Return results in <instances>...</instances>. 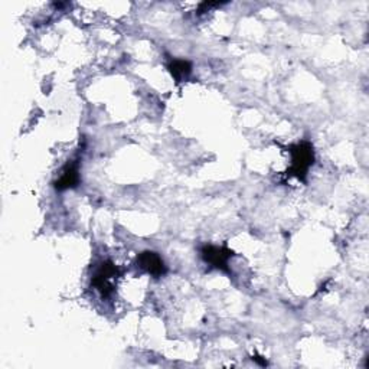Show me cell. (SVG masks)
<instances>
[{
  "label": "cell",
  "mask_w": 369,
  "mask_h": 369,
  "mask_svg": "<svg viewBox=\"0 0 369 369\" xmlns=\"http://www.w3.org/2000/svg\"><path fill=\"white\" fill-rule=\"evenodd\" d=\"M291 156V164L287 169L289 178H297L298 180H306L309 169L314 164V149L309 140H302L287 147Z\"/></svg>",
  "instance_id": "cell-1"
},
{
  "label": "cell",
  "mask_w": 369,
  "mask_h": 369,
  "mask_svg": "<svg viewBox=\"0 0 369 369\" xmlns=\"http://www.w3.org/2000/svg\"><path fill=\"white\" fill-rule=\"evenodd\" d=\"M123 270L113 261H101L91 277V286L100 291L103 297H110L114 293L115 280L122 277Z\"/></svg>",
  "instance_id": "cell-2"
},
{
  "label": "cell",
  "mask_w": 369,
  "mask_h": 369,
  "mask_svg": "<svg viewBox=\"0 0 369 369\" xmlns=\"http://www.w3.org/2000/svg\"><path fill=\"white\" fill-rule=\"evenodd\" d=\"M201 257L208 266L229 274L231 270L228 264L229 260L234 257V251L229 249L226 245H203L201 248Z\"/></svg>",
  "instance_id": "cell-3"
},
{
  "label": "cell",
  "mask_w": 369,
  "mask_h": 369,
  "mask_svg": "<svg viewBox=\"0 0 369 369\" xmlns=\"http://www.w3.org/2000/svg\"><path fill=\"white\" fill-rule=\"evenodd\" d=\"M136 264L138 268L154 277V279H160V277H164L168 273V266L165 264L164 259L154 251L147 249L137 254Z\"/></svg>",
  "instance_id": "cell-4"
},
{
  "label": "cell",
  "mask_w": 369,
  "mask_h": 369,
  "mask_svg": "<svg viewBox=\"0 0 369 369\" xmlns=\"http://www.w3.org/2000/svg\"><path fill=\"white\" fill-rule=\"evenodd\" d=\"M81 178H80V159L69 160L68 164L62 168L58 179L55 180V189L57 191H66L74 189L78 187Z\"/></svg>",
  "instance_id": "cell-5"
},
{
  "label": "cell",
  "mask_w": 369,
  "mask_h": 369,
  "mask_svg": "<svg viewBox=\"0 0 369 369\" xmlns=\"http://www.w3.org/2000/svg\"><path fill=\"white\" fill-rule=\"evenodd\" d=\"M168 69L175 81L179 84L187 80L192 73V64L187 59H172L168 64Z\"/></svg>",
  "instance_id": "cell-6"
},
{
  "label": "cell",
  "mask_w": 369,
  "mask_h": 369,
  "mask_svg": "<svg viewBox=\"0 0 369 369\" xmlns=\"http://www.w3.org/2000/svg\"><path fill=\"white\" fill-rule=\"evenodd\" d=\"M217 6H221V3H217V2H203V3H201V5H199L198 13L208 12V10H211L212 8H217Z\"/></svg>",
  "instance_id": "cell-7"
}]
</instances>
